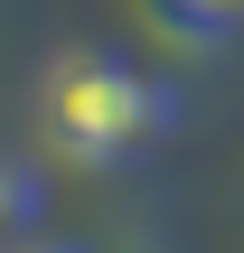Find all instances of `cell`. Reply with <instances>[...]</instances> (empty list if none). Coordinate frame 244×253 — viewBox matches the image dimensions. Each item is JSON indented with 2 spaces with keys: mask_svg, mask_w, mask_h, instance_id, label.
<instances>
[{
  "mask_svg": "<svg viewBox=\"0 0 244 253\" xmlns=\"http://www.w3.org/2000/svg\"><path fill=\"white\" fill-rule=\"evenodd\" d=\"M169 113H179V103H169L160 75H141V66H122V56H94V47L56 56L47 84H38L47 150L75 160V169H113V160H132V150H150V141L169 131Z\"/></svg>",
  "mask_w": 244,
  "mask_h": 253,
  "instance_id": "cell-1",
  "label": "cell"
},
{
  "mask_svg": "<svg viewBox=\"0 0 244 253\" xmlns=\"http://www.w3.org/2000/svg\"><path fill=\"white\" fill-rule=\"evenodd\" d=\"M150 19L179 38V47H216L244 28V0H150Z\"/></svg>",
  "mask_w": 244,
  "mask_h": 253,
  "instance_id": "cell-2",
  "label": "cell"
}]
</instances>
